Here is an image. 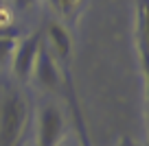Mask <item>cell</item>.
<instances>
[{
    "label": "cell",
    "mask_w": 149,
    "mask_h": 146,
    "mask_svg": "<svg viewBox=\"0 0 149 146\" xmlns=\"http://www.w3.org/2000/svg\"><path fill=\"white\" fill-rule=\"evenodd\" d=\"M15 33H0V65L11 59V52L15 48Z\"/></svg>",
    "instance_id": "52a82bcc"
},
{
    "label": "cell",
    "mask_w": 149,
    "mask_h": 146,
    "mask_svg": "<svg viewBox=\"0 0 149 146\" xmlns=\"http://www.w3.org/2000/svg\"><path fill=\"white\" fill-rule=\"evenodd\" d=\"M59 146H74V144H59Z\"/></svg>",
    "instance_id": "30bf717a"
},
{
    "label": "cell",
    "mask_w": 149,
    "mask_h": 146,
    "mask_svg": "<svg viewBox=\"0 0 149 146\" xmlns=\"http://www.w3.org/2000/svg\"><path fill=\"white\" fill-rule=\"evenodd\" d=\"M42 35H44V46L53 55V59L59 63H66L72 52V37H70L68 28L57 20H51L46 28H42Z\"/></svg>",
    "instance_id": "277c9868"
},
{
    "label": "cell",
    "mask_w": 149,
    "mask_h": 146,
    "mask_svg": "<svg viewBox=\"0 0 149 146\" xmlns=\"http://www.w3.org/2000/svg\"><path fill=\"white\" fill-rule=\"evenodd\" d=\"M15 2H18V7H29L33 0H15Z\"/></svg>",
    "instance_id": "9c48e42d"
},
{
    "label": "cell",
    "mask_w": 149,
    "mask_h": 146,
    "mask_svg": "<svg viewBox=\"0 0 149 146\" xmlns=\"http://www.w3.org/2000/svg\"><path fill=\"white\" fill-rule=\"evenodd\" d=\"M31 76H35L37 85L44 87V90H59L61 87V72L57 68V61L53 59V55L46 50L44 46V39H42V46L37 50V57H35V63H33V72Z\"/></svg>",
    "instance_id": "5b68a950"
},
{
    "label": "cell",
    "mask_w": 149,
    "mask_h": 146,
    "mask_svg": "<svg viewBox=\"0 0 149 146\" xmlns=\"http://www.w3.org/2000/svg\"><path fill=\"white\" fill-rule=\"evenodd\" d=\"M48 2L55 9V13L61 15L64 20H72L74 15L79 13L81 5H84V0H48Z\"/></svg>",
    "instance_id": "8992f818"
},
{
    "label": "cell",
    "mask_w": 149,
    "mask_h": 146,
    "mask_svg": "<svg viewBox=\"0 0 149 146\" xmlns=\"http://www.w3.org/2000/svg\"><path fill=\"white\" fill-rule=\"evenodd\" d=\"M29 122V107L22 94L7 92L0 105V146H20Z\"/></svg>",
    "instance_id": "6da1fadb"
},
{
    "label": "cell",
    "mask_w": 149,
    "mask_h": 146,
    "mask_svg": "<svg viewBox=\"0 0 149 146\" xmlns=\"http://www.w3.org/2000/svg\"><path fill=\"white\" fill-rule=\"evenodd\" d=\"M42 28L29 33L26 37L15 41V48L11 52V72L18 81H29L31 79V72H33V63H35V57H37V50L42 46Z\"/></svg>",
    "instance_id": "7a4b0ae2"
},
{
    "label": "cell",
    "mask_w": 149,
    "mask_h": 146,
    "mask_svg": "<svg viewBox=\"0 0 149 146\" xmlns=\"http://www.w3.org/2000/svg\"><path fill=\"white\" fill-rule=\"evenodd\" d=\"M116 146H136V144H134V140H130V137H121Z\"/></svg>",
    "instance_id": "ba28073f"
},
{
    "label": "cell",
    "mask_w": 149,
    "mask_h": 146,
    "mask_svg": "<svg viewBox=\"0 0 149 146\" xmlns=\"http://www.w3.org/2000/svg\"><path fill=\"white\" fill-rule=\"evenodd\" d=\"M64 133V116L57 105H44L37 111L35 146H59Z\"/></svg>",
    "instance_id": "3957f363"
}]
</instances>
